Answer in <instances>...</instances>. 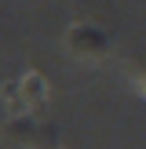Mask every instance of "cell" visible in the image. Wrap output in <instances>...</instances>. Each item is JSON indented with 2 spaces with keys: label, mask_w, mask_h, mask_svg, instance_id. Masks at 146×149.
<instances>
[{
  "label": "cell",
  "mask_w": 146,
  "mask_h": 149,
  "mask_svg": "<svg viewBox=\"0 0 146 149\" xmlns=\"http://www.w3.org/2000/svg\"><path fill=\"white\" fill-rule=\"evenodd\" d=\"M0 95H4L7 109H11L15 116H29V113H36V109L48 102V80H44L36 69H26L18 80L4 84Z\"/></svg>",
  "instance_id": "1"
},
{
  "label": "cell",
  "mask_w": 146,
  "mask_h": 149,
  "mask_svg": "<svg viewBox=\"0 0 146 149\" xmlns=\"http://www.w3.org/2000/svg\"><path fill=\"white\" fill-rule=\"evenodd\" d=\"M62 44H66V51H69L73 58H84V62H99L110 51V36L102 33L99 26H91V22H73V26L66 29Z\"/></svg>",
  "instance_id": "2"
},
{
  "label": "cell",
  "mask_w": 146,
  "mask_h": 149,
  "mask_svg": "<svg viewBox=\"0 0 146 149\" xmlns=\"http://www.w3.org/2000/svg\"><path fill=\"white\" fill-rule=\"evenodd\" d=\"M135 84L142 87V95H146V69H142V73H135Z\"/></svg>",
  "instance_id": "3"
}]
</instances>
